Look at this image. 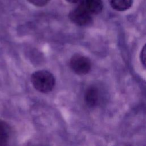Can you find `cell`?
Segmentation results:
<instances>
[{
  "label": "cell",
  "mask_w": 146,
  "mask_h": 146,
  "mask_svg": "<svg viewBox=\"0 0 146 146\" xmlns=\"http://www.w3.org/2000/svg\"><path fill=\"white\" fill-rule=\"evenodd\" d=\"M31 82L33 87L42 93L50 92L55 85L54 76L46 70H39L33 72L31 76Z\"/></svg>",
  "instance_id": "cell-1"
},
{
  "label": "cell",
  "mask_w": 146,
  "mask_h": 146,
  "mask_svg": "<svg viewBox=\"0 0 146 146\" xmlns=\"http://www.w3.org/2000/svg\"><path fill=\"white\" fill-rule=\"evenodd\" d=\"M70 66L75 74L85 75L90 72L91 68V62L87 57L76 54L70 59Z\"/></svg>",
  "instance_id": "cell-2"
},
{
  "label": "cell",
  "mask_w": 146,
  "mask_h": 146,
  "mask_svg": "<svg viewBox=\"0 0 146 146\" xmlns=\"http://www.w3.org/2000/svg\"><path fill=\"white\" fill-rule=\"evenodd\" d=\"M91 14L79 4L70 12L68 18L74 24L80 26H85L91 23Z\"/></svg>",
  "instance_id": "cell-3"
},
{
  "label": "cell",
  "mask_w": 146,
  "mask_h": 146,
  "mask_svg": "<svg viewBox=\"0 0 146 146\" xmlns=\"http://www.w3.org/2000/svg\"><path fill=\"white\" fill-rule=\"evenodd\" d=\"M80 5L92 15L100 13L103 7L102 0H80Z\"/></svg>",
  "instance_id": "cell-4"
},
{
  "label": "cell",
  "mask_w": 146,
  "mask_h": 146,
  "mask_svg": "<svg viewBox=\"0 0 146 146\" xmlns=\"http://www.w3.org/2000/svg\"><path fill=\"white\" fill-rule=\"evenodd\" d=\"M84 99L86 104L91 107L95 106L98 102L99 94L96 88L90 87L86 90Z\"/></svg>",
  "instance_id": "cell-5"
},
{
  "label": "cell",
  "mask_w": 146,
  "mask_h": 146,
  "mask_svg": "<svg viewBox=\"0 0 146 146\" xmlns=\"http://www.w3.org/2000/svg\"><path fill=\"white\" fill-rule=\"evenodd\" d=\"M10 127L4 121L0 120V146L6 145L10 135Z\"/></svg>",
  "instance_id": "cell-6"
},
{
  "label": "cell",
  "mask_w": 146,
  "mask_h": 146,
  "mask_svg": "<svg viewBox=\"0 0 146 146\" xmlns=\"http://www.w3.org/2000/svg\"><path fill=\"white\" fill-rule=\"evenodd\" d=\"M111 7L120 11H123L129 9L133 3V0H109Z\"/></svg>",
  "instance_id": "cell-7"
},
{
  "label": "cell",
  "mask_w": 146,
  "mask_h": 146,
  "mask_svg": "<svg viewBox=\"0 0 146 146\" xmlns=\"http://www.w3.org/2000/svg\"><path fill=\"white\" fill-rule=\"evenodd\" d=\"M29 3L37 7H43L47 5L50 0H27Z\"/></svg>",
  "instance_id": "cell-8"
},
{
  "label": "cell",
  "mask_w": 146,
  "mask_h": 146,
  "mask_svg": "<svg viewBox=\"0 0 146 146\" xmlns=\"http://www.w3.org/2000/svg\"><path fill=\"white\" fill-rule=\"evenodd\" d=\"M140 60L142 64L146 68V44L141 49L140 52Z\"/></svg>",
  "instance_id": "cell-9"
},
{
  "label": "cell",
  "mask_w": 146,
  "mask_h": 146,
  "mask_svg": "<svg viewBox=\"0 0 146 146\" xmlns=\"http://www.w3.org/2000/svg\"><path fill=\"white\" fill-rule=\"evenodd\" d=\"M69 3H75L78 2L79 1H80V0H66Z\"/></svg>",
  "instance_id": "cell-10"
}]
</instances>
